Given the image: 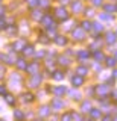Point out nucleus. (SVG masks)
Instances as JSON below:
<instances>
[{"instance_id": "obj_2", "label": "nucleus", "mask_w": 117, "mask_h": 121, "mask_svg": "<svg viewBox=\"0 0 117 121\" xmlns=\"http://www.w3.org/2000/svg\"><path fill=\"white\" fill-rule=\"evenodd\" d=\"M0 92H5V88H0Z\"/></svg>"}, {"instance_id": "obj_1", "label": "nucleus", "mask_w": 117, "mask_h": 121, "mask_svg": "<svg viewBox=\"0 0 117 121\" xmlns=\"http://www.w3.org/2000/svg\"><path fill=\"white\" fill-rule=\"evenodd\" d=\"M81 82H82V79H81V77H76V79L73 77V83H81Z\"/></svg>"}]
</instances>
